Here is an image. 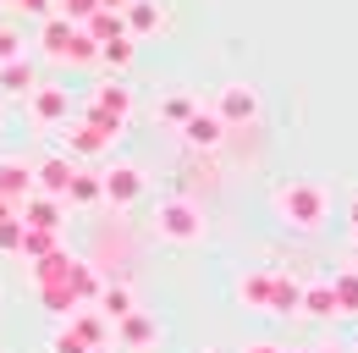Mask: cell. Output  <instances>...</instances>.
Segmentation results:
<instances>
[{"instance_id":"6da1fadb","label":"cell","mask_w":358,"mask_h":353,"mask_svg":"<svg viewBox=\"0 0 358 353\" xmlns=\"http://www.w3.org/2000/svg\"><path fill=\"white\" fill-rule=\"evenodd\" d=\"M275 216L298 232H320L331 216V199L320 182H287V188H275Z\"/></svg>"},{"instance_id":"7a4b0ae2","label":"cell","mask_w":358,"mask_h":353,"mask_svg":"<svg viewBox=\"0 0 358 353\" xmlns=\"http://www.w3.org/2000/svg\"><path fill=\"white\" fill-rule=\"evenodd\" d=\"M155 226H160L166 243H199V237H204V210H199L193 199H160Z\"/></svg>"},{"instance_id":"3957f363","label":"cell","mask_w":358,"mask_h":353,"mask_svg":"<svg viewBox=\"0 0 358 353\" xmlns=\"http://www.w3.org/2000/svg\"><path fill=\"white\" fill-rule=\"evenodd\" d=\"M127 116H133V88H122V83L94 88V99L83 105V122H99V127H110V132L127 127Z\"/></svg>"},{"instance_id":"277c9868","label":"cell","mask_w":358,"mask_h":353,"mask_svg":"<svg viewBox=\"0 0 358 353\" xmlns=\"http://www.w3.org/2000/svg\"><path fill=\"white\" fill-rule=\"evenodd\" d=\"M215 122H221L226 132L231 127H254V122H259V88L226 83L221 94H215Z\"/></svg>"},{"instance_id":"5b68a950","label":"cell","mask_w":358,"mask_h":353,"mask_svg":"<svg viewBox=\"0 0 358 353\" xmlns=\"http://www.w3.org/2000/svg\"><path fill=\"white\" fill-rule=\"evenodd\" d=\"M116 342H122V353H149L155 342H160V320L155 314H143V309H133V314H122L116 320V331H110Z\"/></svg>"},{"instance_id":"8992f818","label":"cell","mask_w":358,"mask_h":353,"mask_svg":"<svg viewBox=\"0 0 358 353\" xmlns=\"http://www.w3.org/2000/svg\"><path fill=\"white\" fill-rule=\"evenodd\" d=\"M143 188H149V182H143V172H138V166H116V172H99V193H105V199H110L116 210L138 205V199H143Z\"/></svg>"},{"instance_id":"52a82bcc","label":"cell","mask_w":358,"mask_h":353,"mask_svg":"<svg viewBox=\"0 0 358 353\" xmlns=\"http://www.w3.org/2000/svg\"><path fill=\"white\" fill-rule=\"evenodd\" d=\"M72 155H50V160H39L34 166V193H45V199H61L66 205V188H72Z\"/></svg>"},{"instance_id":"ba28073f","label":"cell","mask_w":358,"mask_h":353,"mask_svg":"<svg viewBox=\"0 0 358 353\" xmlns=\"http://www.w3.org/2000/svg\"><path fill=\"white\" fill-rule=\"evenodd\" d=\"M116 138H122V132L99 127V122H83V116H78V127L66 132V144H72V160H94V155H105Z\"/></svg>"},{"instance_id":"9c48e42d","label":"cell","mask_w":358,"mask_h":353,"mask_svg":"<svg viewBox=\"0 0 358 353\" xmlns=\"http://www.w3.org/2000/svg\"><path fill=\"white\" fill-rule=\"evenodd\" d=\"M61 216H66V205H61V199H45V193H28V199L17 205V221L34 226V232H61Z\"/></svg>"},{"instance_id":"30bf717a","label":"cell","mask_w":358,"mask_h":353,"mask_svg":"<svg viewBox=\"0 0 358 353\" xmlns=\"http://www.w3.org/2000/svg\"><path fill=\"white\" fill-rule=\"evenodd\" d=\"M28 111H34V122H39V127H55V122H66V116H72V94H66V88H34V94H28Z\"/></svg>"},{"instance_id":"8fae6325","label":"cell","mask_w":358,"mask_h":353,"mask_svg":"<svg viewBox=\"0 0 358 353\" xmlns=\"http://www.w3.org/2000/svg\"><path fill=\"white\" fill-rule=\"evenodd\" d=\"M177 132H182V144H187V149H221V138H226V127L215 122V111H204V105H199Z\"/></svg>"},{"instance_id":"7c38bea8","label":"cell","mask_w":358,"mask_h":353,"mask_svg":"<svg viewBox=\"0 0 358 353\" xmlns=\"http://www.w3.org/2000/svg\"><path fill=\"white\" fill-rule=\"evenodd\" d=\"M66 331H72V337H78L89 353L110 342V320H105L99 309H72V314H66Z\"/></svg>"},{"instance_id":"4fadbf2b","label":"cell","mask_w":358,"mask_h":353,"mask_svg":"<svg viewBox=\"0 0 358 353\" xmlns=\"http://www.w3.org/2000/svg\"><path fill=\"white\" fill-rule=\"evenodd\" d=\"M160 22H166L160 0H127V11H122V28H127V39H149V34H160Z\"/></svg>"},{"instance_id":"5bb4252c","label":"cell","mask_w":358,"mask_h":353,"mask_svg":"<svg viewBox=\"0 0 358 353\" xmlns=\"http://www.w3.org/2000/svg\"><path fill=\"white\" fill-rule=\"evenodd\" d=\"M28 193H34V166L28 160H0V199L22 205Z\"/></svg>"},{"instance_id":"9a60e30c","label":"cell","mask_w":358,"mask_h":353,"mask_svg":"<svg viewBox=\"0 0 358 353\" xmlns=\"http://www.w3.org/2000/svg\"><path fill=\"white\" fill-rule=\"evenodd\" d=\"M94 309H99V314L116 326L122 314H133V309H138V304H133V287H122V282H105V287H99V298H94Z\"/></svg>"},{"instance_id":"2e32d148","label":"cell","mask_w":358,"mask_h":353,"mask_svg":"<svg viewBox=\"0 0 358 353\" xmlns=\"http://www.w3.org/2000/svg\"><path fill=\"white\" fill-rule=\"evenodd\" d=\"M0 88H6V94H34V88H39V72H34V61H28V55L6 61V67H0Z\"/></svg>"},{"instance_id":"e0dca14e","label":"cell","mask_w":358,"mask_h":353,"mask_svg":"<svg viewBox=\"0 0 358 353\" xmlns=\"http://www.w3.org/2000/svg\"><path fill=\"white\" fill-rule=\"evenodd\" d=\"M298 298H303V282H292V276H270L265 314H298Z\"/></svg>"},{"instance_id":"ac0fdd59","label":"cell","mask_w":358,"mask_h":353,"mask_svg":"<svg viewBox=\"0 0 358 353\" xmlns=\"http://www.w3.org/2000/svg\"><path fill=\"white\" fill-rule=\"evenodd\" d=\"M72 22L66 17H45V34H39V44H45V55L50 61H66V50H72Z\"/></svg>"},{"instance_id":"d6986e66","label":"cell","mask_w":358,"mask_h":353,"mask_svg":"<svg viewBox=\"0 0 358 353\" xmlns=\"http://www.w3.org/2000/svg\"><path fill=\"white\" fill-rule=\"evenodd\" d=\"M99 270H94L89 260H72V298H78V309H94V298H99Z\"/></svg>"},{"instance_id":"ffe728a7","label":"cell","mask_w":358,"mask_h":353,"mask_svg":"<svg viewBox=\"0 0 358 353\" xmlns=\"http://www.w3.org/2000/svg\"><path fill=\"white\" fill-rule=\"evenodd\" d=\"M298 309H303V314H314V320H331V314H336L331 282H309V287H303V298H298Z\"/></svg>"},{"instance_id":"44dd1931","label":"cell","mask_w":358,"mask_h":353,"mask_svg":"<svg viewBox=\"0 0 358 353\" xmlns=\"http://www.w3.org/2000/svg\"><path fill=\"white\" fill-rule=\"evenodd\" d=\"M61 249V232H34V226H22V243H17V254L34 265V260H45V254H55Z\"/></svg>"},{"instance_id":"7402d4cb","label":"cell","mask_w":358,"mask_h":353,"mask_svg":"<svg viewBox=\"0 0 358 353\" xmlns=\"http://www.w3.org/2000/svg\"><path fill=\"white\" fill-rule=\"evenodd\" d=\"M237 298H243L248 309H259V314H265V304H270V270H248V276L237 282Z\"/></svg>"},{"instance_id":"603a6c76","label":"cell","mask_w":358,"mask_h":353,"mask_svg":"<svg viewBox=\"0 0 358 353\" xmlns=\"http://www.w3.org/2000/svg\"><path fill=\"white\" fill-rule=\"evenodd\" d=\"M83 34H89L94 44H110V39H122L127 28H122V11H94L89 22H83Z\"/></svg>"},{"instance_id":"cb8c5ba5","label":"cell","mask_w":358,"mask_h":353,"mask_svg":"<svg viewBox=\"0 0 358 353\" xmlns=\"http://www.w3.org/2000/svg\"><path fill=\"white\" fill-rule=\"evenodd\" d=\"M331 298H336V314H358V270H336Z\"/></svg>"},{"instance_id":"d4e9b609","label":"cell","mask_w":358,"mask_h":353,"mask_svg":"<svg viewBox=\"0 0 358 353\" xmlns=\"http://www.w3.org/2000/svg\"><path fill=\"white\" fill-rule=\"evenodd\" d=\"M193 111H199V99H193V94H166L155 116H160V122H171V127H182V122H187Z\"/></svg>"},{"instance_id":"484cf974","label":"cell","mask_w":358,"mask_h":353,"mask_svg":"<svg viewBox=\"0 0 358 353\" xmlns=\"http://www.w3.org/2000/svg\"><path fill=\"white\" fill-rule=\"evenodd\" d=\"M39 293V304L50 309V314H72L78 309V298H72V282H55V287H34Z\"/></svg>"},{"instance_id":"4316f807","label":"cell","mask_w":358,"mask_h":353,"mask_svg":"<svg viewBox=\"0 0 358 353\" xmlns=\"http://www.w3.org/2000/svg\"><path fill=\"white\" fill-rule=\"evenodd\" d=\"M66 199H72V205H99V199H105V193H99V172H72Z\"/></svg>"},{"instance_id":"83f0119b","label":"cell","mask_w":358,"mask_h":353,"mask_svg":"<svg viewBox=\"0 0 358 353\" xmlns=\"http://www.w3.org/2000/svg\"><path fill=\"white\" fill-rule=\"evenodd\" d=\"M133 39L122 34V39H110V44H99V67H110V72H122V67H133Z\"/></svg>"},{"instance_id":"f1b7e54d","label":"cell","mask_w":358,"mask_h":353,"mask_svg":"<svg viewBox=\"0 0 358 353\" xmlns=\"http://www.w3.org/2000/svg\"><path fill=\"white\" fill-rule=\"evenodd\" d=\"M66 61H72V67H89V61H99V44L78 28V34H72V50H66Z\"/></svg>"},{"instance_id":"f546056e","label":"cell","mask_w":358,"mask_h":353,"mask_svg":"<svg viewBox=\"0 0 358 353\" xmlns=\"http://www.w3.org/2000/svg\"><path fill=\"white\" fill-rule=\"evenodd\" d=\"M94 11H99V0H61V11H55V17H66L72 28H83Z\"/></svg>"},{"instance_id":"4dcf8cb0","label":"cell","mask_w":358,"mask_h":353,"mask_svg":"<svg viewBox=\"0 0 358 353\" xmlns=\"http://www.w3.org/2000/svg\"><path fill=\"white\" fill-rule=\"evenodd\" d=\"M17 55H22V34H17V28H0V67L17 61Z\"/></svg>"},{"instance_id":"1f68e13d","label":"cell","mask_w":358,"mask_h":353,"mask_svg":"<svg viewBox=\"0 0 358 353\" xmlns=\"http://www.w3.org/2000/svg\"><path fill=\"white\" fill-rule=\"evenodd\" d=\"M50 353H89V348H83V342H78V337H72V331L61 326V331L50 337Z\"/></svg>"},{"instance_id":"d6a6232c","label":"cell","mask_w":358,"mask_h":353,"mask_svg":"<svg viewBox=\"0 0 358 353\" xmlns=\"http://www.w3.org/2000/svg\"><path fill=\"white\" fill-rule=\"evenodd\" d=\"M17 243H22V221H17V216L0 221V249H11V254H17Z\"/></svg>"},{"instance_id":"836d02e7","label":"cell","mask_w":358,"mask_h":353,"mask_svg":"<svg viewBox=\"0 0 358 353\" xmlns=\"http://www.w3.org/2000/svg\"><path fill=\"white\" fill-rule=\"evenodd\" d=\"M11 6H17V11H28V17H39V22L55 17V6H50V0H11Z\"/></svg>"},{"instance_id":"e575fe53","label":"cell","mask_w":358,"mask_h":353,"mask_svg":"<svg viewBox=\"0 0 358 353\" xmlns=\"http://www.w3.org/2000/svg\"><path fill=\"white\" fill-rule=\"evenodd\" d=\"M243 353H281V348H275V342H248Z\"/></svg>"},{"instance_id":"d590c367","label":"cell","mask_w":358,"mask_h":353,"mask_svg":"<svg viewBox=\"0 0 358 353\" xmlns=\"http://www.w3.org/2000/svg\"><path fill=\"white\" fill-rule=\"evenodd\" d=\"M99 11H127V0H99Z\"/></svg>"},{"instance_id":"8d00e7d4","label":"cell","mask_w":358,"mask_h":353,"mask_svg":"<svg viewBox=\"0 0 358 353\" xmlns=\"http://www.w3.org/2000/svg\"><path fill=\"white\" fill-rule=\"evenodd\" d=\"M17 216V205H11V199H0V221H11Z\"/></svg>"},{"instance_id":"74e56055","label":"cell","mask_w":358,"mask_h":353,"mask_svg":"<svg viewBox=\"0 0 358 353\" xmlns=\"http://www.w3.org/2000/svg\"><path fill=\"white\" fill-rule=\"evenodd\" d=\"M348 221H353V232H358V199H353V205H348Z\"/></svg>"},{"instance_id":"f35d334b","label":"cell","mask_w":358,"mask_h":353,"mask_svg":"<svg viewBox=\"0 0 358 353\" xmlns=\"http://www.w3.org/2000/svg\"><path fill=\"white\" fill-rule=\"evenodd\" d=\"M320 353H336V348H320Z\"/></svg>"},{"instance_id":"ab89813d","label":"cell","mask_w":358,"mask_h":353,"mask_svg":"<svg viewBox=\"0 0 358 353\" xmlns=\"http://www.w3.org/2000/svg\"><path fill=\"white\" fill-rule=\"evenodd\" d=\"M281 353H292V348H281Z\"/></svg>"},{"instance_id":"60d3db41","label":"cell","mask_w":358,"mask_h":353,"mask_svg":"<svg viewBox=\"0 0 358 353\" xmlns=\"http://www.w3.org/2000/svg\"><path fill=\"white\" fill-rule=\"evenodd\" d=\"M204 353H215V348H204Z\"/></svg>"}]
</instances>
